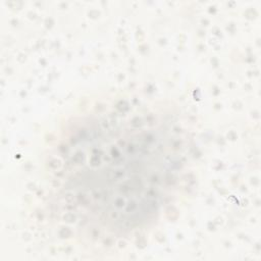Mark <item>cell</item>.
<instances>
[{
    "mask_svg": "<svg viewBox=\"0 0 261 261\" xmlns=\"http://www.w3.org/2000/svg\"><path fill=\"white\" fill-rule=\"evenodd\" d=\"M195 147L186 116L170 102L112 95L82 105L58 125L47 148L52 220L91 249L139 242L188 195Z\"/></svg>",
    "mask_w": 261,
    "mask_h": 261,
    "instance_id": "1",
    "label": "cell"
}]
</instances>
